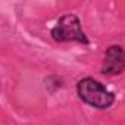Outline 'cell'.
<instances>
[{
    "mask_svg": "<svg viewBox=\"0 0 125 125\" xmlns=\"http://www.w3.org/2000/svg\"><path fill=\"white\" fill-rule=\"evenodd\" d=\"M77 94L85 104L100 110L109 109L115 103V94L109 91L104 84L91 77L81 78L77 83Z\"/></svg>",
    "mask_w": 125,
    "mask_h": 125,
    "instance_id": "cell-1",
    "label": "cell"
},
{
    "mask_svg": "<svg viewBox=\"0 0 125 125\" xmlns=\"http://www.w3.org/2000/svg\"><path fill=\"white\" fill-rule=\"evenodd\" d=\"M50 35L56 43L75 41V43H80V44H84V46L90 44V40H88L87 34L83 31L80 18L74 13L62 15L57 19L56 25L50 30Z\"/></svg>",
    "mask_w": 125,
    "mask_h": 125,
    "instance_id": "cell-2",
    "label": "cell"
},
{
    "mask_svg": "<svg viewBox=\"0 0 125 125\" xmlns=\"http://www.w3.org/2000/svg\"><path fill=\"white\" fill-rule=\"evenodd\" d=\"M125 71V50L119 44H112L106 49L100 72L104 77H116Z\"/></svg>",
    "mask_w": 125,
    "mask_h": 125,
    "instance_id": "cell-3",
    "label": "cell"
}]
</instances>
